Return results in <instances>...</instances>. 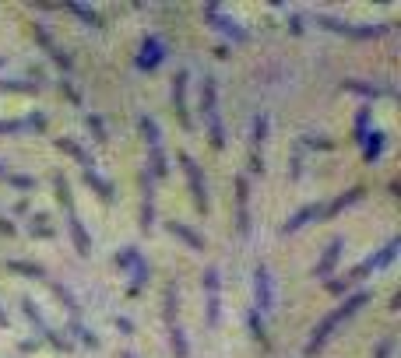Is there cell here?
Instances as JSON below:
<instances>
[{
  "mask_svg": "<svg viewBox=\"0 0 401 358\" xmlns=\"http://www.w3.org/2000/svg\"><path fill=\"white\" fill-rule=\"evenodd\" d=\"M7 183H14V186H21V190H28V186H32V179H28V176H7Z\"/></svg>",
  "mask_w": 401,
  "mask_h": 358,
  "instance_id": "21",
  "label": "cell"
},
{
  "mask_svg": "<svg viewBox=\"0 0 401 358\" xmlns=\"http://www.w3.org/2000/svg\"><path fill=\"white\" fill-rule=\"evenodd\" d=\"M4 323H7V313H4V309H0V327H4Z\"/></svg>",
  "mask_w": 401,
  "mask_h": 358,
  "instance_id": "24",
  "label": "cell"
},
{
  "mask_svg": "<svg viewBox=\"0 0 401 358\" xmlns=\"http://www.w3.org/2000/svg\"><path fill=\"white\" fill-rule=\"evenodd\" d=\"M169 334H173V352H176L180 358L191 355V348H187V337H183V330H180V327H169Z\"/></svg>",
  "mask_w": 401,
  "mask_h": 358,
  "instance_id": "16",
  "label": "cell"
},
{
  "mask_svg": "<svg viewBox=\"0 0 401 358\" xmlns=\"http://www.w3.org/2000/svg\"><path fill=\"white\" fill-rule=\"evenodd\" d=\"M180 158H183V166H187V176H191V190H194V200H198V207H204V204H208V197H204V183H200L198 162H194L191 155H180Z\"/></svg>",
  "mask_w": 401,
  "mask_h": 358,
  "instance_id": "8",
  "label": "cell"
},
{
  "mask_svg": "<svg viewBox=\"0 0 401 358\" xmlns=\"http://www.w3.org/2000/svg\"><path fill=\"white\" fill-rule=\"evenodd\" d=\"M317 214H320V207H317V204H313V207H303L300 214H293V218L286 221V232H296V229H303V225H306L310 218H317Z\"/></svg>",
  "mask_w": 401,
  "mask_h": 358,
  "instance_id": "12",
  "label": "cell"
},
{
  "mask_svg": "<svg viewBox=\"0 0 401 358\" xmlns=\"http://www.w3.org/2000/svg\"><path fill=\"white\" fill-rule=\"evenodd\" d=\"M359 197H363V190H349L345 197H338V200H334V204L327 207V214H334V211H341L345 204H352V200H359Z\"/></svg>",
  "mask_w": 401,
  "mask_h": 358,
  "instance_id": "18",
  "label": "cell"
},
{
  "mask_svg": "<svg viewBox=\"0 0 401 358\" xmlns=\"http://www.w3.org/2000/svg\"><path fill=\"white\" fill-rule=\"evenodd\" d=\"M0 64H4V57H0Z\"/></svg>",
  "mask_w": 401,
  "mask_h": 358,
  "instance_id": "26",
  "label": "cell"
},
{
  "mask_svg": "<svg viewBox=\"0 0 401 358\" xmlns=\"http://www.w3.org/2000/svg\"><path fill=\"white\" fill-rule=\"evenodd\" d=\"M89 127L96 130V137H99V141H106V130H102V120H99V116H89Z\"/></svg>",
  "mask_w": 401,
  "mask_h": 358,
  "instance_id": "20",
  "label": "cell"
},
{
  "mask_svg": "<svg viewBox=\"0 0 401 358\" xmlns=\"http://www.w3.org/2000/svg\"><path fill=\"white\" fill-rule=\"evenodd\" d=\"M11 270H21V274H35V277H43V267H35V264H11Z\"/></svg>",
  "mask_w": 401,
  "mask_h": 358,
  "instance_id": "19",
  "label": "cell"
},
{
  "mask_svg": "<svg viewBox=\"0 0 401 358\" xmlns=\"http://www.w3.org/2000/svg\"><path fill=\"white\" fill-rule=\"evenodd\" d=\"M85 179H89V186H96V190H99L102 200H109V197H113V186H109L106 179L96 176V169H89V173H85Z\"/></svg>",
  "mask_w": 401,
  "mask_h": 358,
  "instance_id": "14",
  "label": "cell"
},
{
  "mask_svg": "<svg viewBox=\"0 0 401 358\" xmlns=\"http://www.w3.org/2000/svg\"><path fill=\"white\" fill-rule=\"evenodd\" d=\"M204 288H208V323H218V270L211 267L204 274Z\"/></svg>",
  "mask_w": 401,
  "mask_h": 358,
  "instance_id": "5",
  "label": "cell"
},
{
  "mask_svg": "<svg viewBox=\"0 0 401 358\" xmlns=\"http://www.w3.org/2000/svg\"><path fill=\"white\" fill-rule=\"evenodd\" d=\"M35 39H39V42H43L46 50H50V57H53L57 64H64V67H71V60H67V57H64V53H60V50L53 46V39L46 35V28H43V25H35Z\"/></svg>",
  "mask_w": 401,
  "mask_h": 358,
  "instance_id": "11",
  "label": "cell"
},
{
  "mask_svg": "<svg viewBox=\"0 0 401 358\" xmlns=\"http://www.w3.org/2000/svg\"><path fill=\"white\" fill-rule=\"evenodd\" d=\"M391 348H395V341H384V345H380V352H377V358H388V355H391Z\"/></svg>",
  "mask_w": 401,
  "mask_h": 358,
  "instance_id": "23",
  "label": "cell"
},
{
  "mask_svg": "<svg viewBox=\"0 0 401 358\" xmlns=\"http://www.w3.org/2000/svg\"><path fill=\"white\" fill-rule=\"evenodd\" d=\"M173 105H176L180 123L191 127V116H187V74H176V81H173Z\"/></svg>",
  "mask_w": 401,
  "mask_h": 358,
  "instance_id": "6",
  "label": "cell"
},
{
  "mask_svg": "<svg viewBox=\"0 0 401 358\" xmlns=\"http://www.w3.org/2000/svg\"><path fill=\"white\" fill-rule=\"evenodd\" d=\"M338 257H341V239H334V243L327 246V253H324V260H320V264L313 267V274H317V277H324L327 270L334 267V260H338Z\"/></svg>",
  "mask_w": 401,
  "mask_h": 358,
  "instance_id": "10",
  "label": "cell"
},
{
  "mask_svg": "<svg viewBox=\"0 0 401 358\" xmlns=\"http://www.w3.org/2000/svg\"><path fill=\"white\" fill-rule=\"evenodd\" d=\"M380 148H384V134L377 130V134H370V141H366V158L377 162V158H380Z\"/></svg>",
  "mask_w": 401,
  "mask_h": 358,
  "instance_id": "15",
  "label": "cell"
},
{
  "mask_svg": "<svg viewBox=\"0 0 401 358\" xmlns=\"http://www.w3.org/2000/svg\"><path fill=\"white\" fill-rule=\"evenodd\" d=\"M366 299H370V295H366V291H359V295H352V299H349V302H345L341 309H334L331 316H324V323H320V327L313 330V337H310V345H306V355H313L317 348H324V341L331 337V330H334V327H338V323H341L345 316H352V313H356V309H359V306L366 302Z\"/></svg>",
  "mask_w": 401,
  "mask_h": 358,
  "instance_id": "1",
  "label": "cell"
},
{
  "mask_svg": "<svg viewBox=\"0 0 401 358\" xmlns=\"http://www.w3.org/2000/svg\"><path fill=\"white\" fill-rule=\"evenodd\" d=\"M254 295H257V309L261 313H271L275 309V284H271V274H268L264 264L254 270Z\"/></svg>",
  "mask_w": 401,
  "mask_h": 358,
  "instance_id": "3",
  "label": "cell"
},
{
  "mask_svg": "<svg viewBox=\"0 0 401 358\" xmlns=\"http://www.w3.org/2000/svg\"><path fill=\"white\" fill-rule=\"evenodd\" d=\"M67 11H71V14H78V18H85L89 25H96V28H99V14H96V11H89L85 4H67Z\"/></svg>",
  "mask_w": 401,
  "mask_h": 358,
  "instance_id": "17",
  "label": "cell"
},
{
  "mask_svg": "<svg viewBox=\"0 0 401 358\" xmlns=\"http://www.w3.org/2000/svg\"><path fill=\"white\" fill-rule=\"evenodd\" d=\"M162 57H166V53H162V42H159L155 35H148V39L141 42V57H137V67H145V71H155Z\"/></svg>",
  "mask_w": 401,
  "mask_h": 358,
  "instance_id": "4",
  "label": "cell"
},
{
  "mask_svg": "<svg viewBox=\"0 0 401 358\" xmlns=\"http://www.w3.org/2000/svg\"><path fill=\"white\" fill-rule=\"evenodd\" d=\"M123 358H134V355H123Z\"/></svg>",
  "mask_w": 401,
  "mask_h": 358,
  "instance_id": "25",
  "label": "cell"
},
{
  "mask_svg": "<svg viewBox=\"0 0 401 358\" xmlns=\"http://www.w3.org/2000/svg\"><path fill=\"white\" fill-rule=\"evenodd\" d=\"M236 200H239V236H247L250 232V211H247V179L239 176L236 179Z\"/></svg>",
  "mask_w": 401,
  "mask_h": 358,
  "instance_id": "9",
  "label": "cell"
},
{
  "mask_svg": "<svg viewBox=\"0 0 401 358\" xmlns=\"http://www.w3.org/2000/svg\"><path fill=\"white\" fill-rule=\"evenodd\" d=\"M204 14H208V18H215V28H222V32H225V35H232L236 42H243V39H247V32H243V28H239L236 21H229V18H222L215 4H208V7H204Z\"/></svg>",
  "mask_w": 401,
  "mask_h": 358,
  "instance_id": "7",
  "label": "cell"
},
{
  "mask_svg": "<svg viewBox=\"0 0 401 358\" xmlns=\"http://www.w3.org/2000/svg\"><path fill=\"white\" fill-rule=\"evenodd\" d=\"M28 123H0V134H11V130H25Z\"/></svg>",
  "mask_w": 401,
  "mask_h": 358,
  "instance_id": "22",
  "label": "cell"
},
{
  "mask_svg": "<svg viewBox=\"0 0 401 358\" xmlns=\"http://www.w3.org/2000/svg\"><path fill=\"white\" fill-rule=\"evenodd\" d=\"M200 112H204V120L211 127L215 148H222V123H218V112H215V81L211 78H204V88H200Z\"/></svg>",
  "mask_w": 401,
  "mask_h": 358,
  "instance_id": "2",
  "label": "cell"
},
{
  "mask_svg": "<svg viewBox=\"0 0 401 358\" xmlns=\"http://www.w3.org/2000/svg\"><path fill=\"white\" fill-rule=\"evenodd\" d=\"M169 232H173V236H180V239H187V243H191L194 250H204V243H200V236H198V232H191L187 225H176V221H173V225H169Z\"/></svg>",
  "mask_w": 401,
  "mask_h": 358,
  "instance_id": "13",
  "label": "cell"
}]
</instances>
